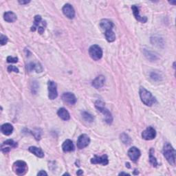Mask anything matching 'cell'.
Returning a JSON list of instances; mask_svg holds the SVG:
<instances>
[{
  "mask_svg": "<svg viewBox=\"0 0 176 176\" xmlns=\"http://www.w3.org/2000/svg\"><path fill=\"white\" fill-rule=\"evenodd\" d=\"M140 97L142 102L147 106H151L156 103V98L153 96L150 92L147 90L145 88L141 87L139 90Z\"/></svg>",
  "mask_w": 176,
  "mask_h": 176,
  "instance_id": "obj_1",
  "label": "cell"
},
{
  "mask_svg": "<svg viewBox=\"0 0 176 176\" xmlns=\"http://www.w3.org/2000/svg\"><path fill=\"white\" fill-rule=\"evenodd\" d=\"M163 154L166 160L171 165H174L175 162V151L170 143L166 142L164 145Z\"/></svg>",
  "mask_w": 176,
  "mask_h": 176,
  "instance_id": "obj_2",
  "label": "cell"
},
{
  "mask_svg": "<svg viewBox=\"0 0 176 176\" xmlns=\"http://www.w3.org/2000/svg\"><path fill=\"white\" fill-rule=\"evenodd\" d=\"M95 107H96V108L98 110V111L100 112L104 115L105 121L106 123L107 124H112L113 121L112 115L111 114V112H110L105 107V103H104L103 101L101 100H96V103H95Z\"/></svg>",
  "mask_w": 176,
  "mask_h": 176,
  "instance_id": "obj_3",
  "label": "cell"
},
{
  "mask_svg": "<svg viewBox=\"0 0 176 176\" xmlns=\"http://www.w3.org/2000/svg\"><path fill=\"white\" fill-rule=\"evenodd\" d=\"M28 165L24 161L18 160L13 164V170L17 175H23L28 171Z\"/></svg>",
  "mask_w": 176,
  "mask_h": 176,
  "instance_id": "obj_4",
  "label": "cell"
},
{
  "mask_svg": "<svg viewBox=\"0 0 176 176\" xmlns=\"http://www.w3.org/2000/svg\"><path fill=\"white\" fill-rule=\"evenodd\" d=\"M89 54L92 59H94V61H98L102 58L103 50L98 45H93L89 47Z\"/></svg>",
  "mask_w": 176,
  "mask_h": 176,
  "instance_id": "obj_5",
  "label": "cell"
},
{
  "mask_svg": "<svg viewBox=\"0 0 176 176\" xmlns=\"http://www.w3.org/2000/svg\"><path fill=\"white\" fill-rule=\"evenodd\" d=\"M47 88H48V97L50 100H54L58 96L57 86L56 83L52 80H49L47 83Z\"/></svg>",
  "mask_w": 176,
  "mask_h": 176,
  "instance_id": "obj_6",
  "label": "cell"
},
{
  "mask_svg": "<svg viewBox=\"0 0 176 176\" xmlns=\"http://www.w3.org/2000/svg\"><path fill=\"white\" fill-rule=\"evenodd\" d=\"M156 136V132L154 128L152 127H148L145 131L142 133V137L143 139L146 141H151L154 139Z\"/></svg>",
  "mask_w": 176,
  "mask_h": 176,
  "instance_id": "obj_7",
  "label": "cell"
},
{
  "mask_svg": "<svg viewBox=\"0 0 176 176\" xmlns=\"http://www.w3.org/2000/svg\"><path fill=\"white\" fill-rule=\"evenodd\" d=\"M89 142H90V138H89V136L86 134H82L77 140V147L80 149H82L87 147Z\"/></svg>",
  "mask_w": 176,
  "mask_h": 176,
  "instance_id": "obj_8",
  "label": "cell"
},
{
  "mask_svg": "<svg viewBox=\"0 0 176 176\" xmlns=\"http://www.w3.org/2000/svg\"><path fill=\"white\" fill-rule=\"evenodd\" d=\"M17 147V143L14 142L13 140L9 139L3 142L2 145L1 149L4 153H8L10 151V148H15Z\"/></svg>",
  "mask_w": 176,
  "mask_h": 176,
  "instance_id": "obj_9",
  "label": "cell"
},
{
  "mask_svg": "<svg viewBox=\"0 0 176 176\" xmlns=\"http://www.w3.org/2000/svg\"><path fill=\"white\" fill-rule=\"evenodd\" d=\"M62 10L64 15L70 19H74V17H75V11H74V9L72 7V6L70 4H65L64 6L63 7Z\"/></svg>",
  "mask_w": 176,
  "mask_h": 176,
  "instance_id": "obj_10",
  "label": "cell"
},
{
  "mask_svg": "<svg viewBox=\"0 0 176 176\" xmlns=\"http://www.w3.org/2000/svg\"><path fill=\"white\" fill-rule=\"evenodd\" d=\"M141 155V151L136 147H132L128 151V156L129 157V158L132 160L133 162H136V161H138Z\"/></svg>",
  "mask_w": 176,
  "mask_h": 176,
  "instance_id": "obj_11",
  "label": "cell"
},
{
  "mask_svg": "<svg viewBox=\"0 0 176 176\" xmlns=\"http://www.w3.org/2000/svg\"><path fill=\"white\" fill-rule=\"evenodd\" d=\"M62 99L65 103L69 105H74L76 103V98L73 93L71 92H65L62 95Z\"/></svg>",
  "mask_w": 176,
  "mask_h": 176,
  "instance_id": "obj_12",
  "label": "cell"
},
{
  "mask_svg": "<svg viewBox=\"0 0 176 176\" xmlns=\"http://www.w3.org/2000/svg\"><path fill=\"white\" fill-rule=\"evenodd\" d=\"M91 163L94 164V165L100 164V165L105 166L107 165H108L109 163L108 157H107V155H103V156L100 157L97 156H94L93 158L91 159Z\"/></svg>",
  "mask_w": 176,
  "mask_h": 176,
  "instance_id": "obj_13",
  "label": "cell"
},
{
  "mask_svg": "<svg viewBox=\"0 0 176 176\" xmlns=\"http://www.w3.org/2000/svg\"><path fill=\"white\" fill-rule=\"evenodd\" d=\"M132 9L133 13V15L136 19L138 22L141 23H146L147 22V18L146 17H142L139 13V7L137 6L136 5H133L132 6Z\"/></svg>",
  "mask_w": 176,
  "mask_h": 176,
  "instance_id": "obj_14",
  "label": "cell"
},
{
  "mask_svg": "<svg viewBox=\"0 0 176 176\" xmlns=\"http://www.w3.org/2000/svg\"><path fill=\"white\" fill-rule=\"evenodd\" d=\"M100 26L101 29H102L104 32H106L107 31L112 30L113 27H114V23H113L110 20L105 19L100 21Z\"/></svg>",
  "mask_w": 176,
  "mask_h": 176,
  "instance_id": "obj_15",
  "label": "cell"
},
{
  "mask_svg": "<svg viewBox=\"0 0 176 176\" xmlns=\"http://www.w3.org/2000/svg\"><path fill=\"white\" fill-rule=\"evenodd\" d=\"M105 76L103 75H100L97 76L96 78L93 80V82H92V85H93L95 88L98 89L103 87L104 84H105Z\"/></svg>",
  "mask_w": 176,
  "mask_h": 176,
  "instance_id": "obj_16",
  "label": "cell"
},
{
  "mask_svg": "<svg viewBox=\"0 0 176 176\" xmlns=\"http://www.w3.org/2000/svg\"><path fill=\"white\" fill-rule=\"evenodd\" d=\"M1 131L3 134L6 136H10L13 132V125L10 123H5L1 127Z\"/></svg>",
  "mask_w": 176,
  "mask_h": 176,
  "instance_id": "obj_17",
  "label": "cell"
},
{
  "mask_svg": "<svg viewBox=\"0 0 176 176\" xmlns=\"http://www.w3.org/2000/svg\"><path fill=\"white\" fill-rule=\"evenodd\" d=\"M63 151L64 152H70L74 150V145L73 142L70 140H66L62 145Z\"/></svg>",
  "mask_w": 176,
  "mask_h": 176,
  "instance_id": "obj_18",
  "label": "cell"
},
{
  "mask_svg": "<svg viewBox=\"0 0 176 176\" xmlns=\"http://www.w3.org/2000/svg\"><path fill=\"white\" fill-rule=\"evenodd\" d=\"M4 19L8 23H13L14 22L17 20V15L11 11H8V12H6L4 14Z\"/></svg>",
  "mask_w": 176,
  "mask_h": 176,
  "instance_id": "obj_19",
  "label": "cell"
},
{
  "mask_svg": "<svg viewBox=\"0 0 176 176\" xmlns=\"http://www.w3.org/2000/svg\"><path fill=\"white\" fill-rule=\"evenodd\" d=\"M57 114L59 116V118H61L63 121H68L70 118L69 112H68L66 109L63 108V107H62V108H60L58 110Z\"/></svg>",
  "mask_w": 176,
  "mask_h": 176,
  "instance_id": "obj_20",
  "label": "cell"
},
{
  "mask_svg": "<svg viewBox=\"0 0 176 176\" xmlns=\"http://www.w3.org/2000/svg\"><path fill=\"white\" fill-rule=\"evenodd\" d=\"M28 150L30 152H31L32 153H33L36 156H37L39 158H43L44 157V153L43 150L40 148H38L37 147H30Z\"/></svg>",
  "mask_w": 176,
  "mask_h": 176,
  "instance_id": "obj_21",
  "label": "cell"
},
{
  "mask_svg": "<svg viewBox=\"0 0 176 176\" xmlns=\"http://www.w3.org/2000/svg\"><path fill=\"white\" fill-rule=\"evenodd\" d=\"M27 70L28 71L36 70L37 72H41L43 71V68L39 63H31L27 65Z\"/></svg>",
  "mask_w": 176,
  "mask_h": 176,
  "instance_id": "obj_22",
  "label": "cell"
},
{
  "mask_svg": "<svg viewBox=\"0 0 176 176\" xmlns=\"http://www.w3.org/2000/svg\"><path fill=\"white\" fill-rule=\"evenodd\" d=\"M104 34L105 35V38L107 41H109V42H113V41H114L116 40V35L112 30H110V31H107L105 32V33Z\"/></svg>",
  "mask_w": 176,
  "mask_h": 176,
  "instance_id": "obj_23",
  "label": "cell"
},
{
  "mask_svg": "<svg viewBox=\"0 0 176 176\" xmlns=\"http://www.w3.org/2000/svg\"><path fill=\"white\" fill-rule=\"evenodd\" d=\"M81 116L82 118H83V120L85 121L88 122V123H92L94 121V116H92L91 114H89L88 112L83 111L81 112Z\"/></svg>",
  "mask_w": 176,
  "mask_h": 176,
  "instance_id": "obj_24",
  "label": "cell"
},
{
  "mask_svg": "<svg viewBox=\"0 0 176 176\" xmlns=\"http://www.w3.org/2000/svg\"><path fill=\"white\" fill-rule=\"evenodd\" d=\"M145 56L147 57L148 59H149V60L151 61H155L156 60V59H158V55L156 53H154L153 52H151L149 50H145Z\"/></svg>",
  "mask_w": 176,
  "mask_h": 176,
  "instance_id": "obj_25",
  "label": "cell"
},
{
  "mask_svg": "<svg viewBox=\"0 0 176 176\" xmlns=\"http://www.w3.org/2000/svg\"><path fill=\"white\" fill-rule=\"evenodd\" d=\"M41 23V17L40 15H36L35 17L34 24L32 26L31 31H35L36 29L39 27V24Z\"/></svg>",
  "mask_w": 176,
  "mask_h": 176,
  "instance_id": "obj_26",
  "label": "cell"
},
{
  "mask_svg": "<svg viewBox=\"0 0 176 176\" xmlns=\"http://www.w3.org/2000/svg\"><path fill=\"white\" fill-rule=\"evenodd\" d=\"M153 153H154V149L151 148L150 149V151H149V162L152 165V166H155V167H156V166L158 165V163L156 158L154 157Z\"/></svg>",
  "mask_w": 176,
  "mask_h": 176,
  "instance_id": "obj_27",
  "label": "cell"
},
{
  "mask_svg": "<svg viewBox=\"0 0 176 176\" xmlns=\"http://www.w3.org/2000/svg\"><path fill=\"white\" fill-rule=\"evenodd\" d=\"M121 140L124 144L127 145H130L131 142H132V139H131L130 137L125 133H123L121 134Z\"/></svg>",
  "mask_w": 176,
  "mask_h": 176,
  "instance_id": "obj_28",
  "label": "cell"
},
{
  "mask_svg": "<svg viewBox=\"0 0 176 176\" xmlns=\"http://www.w3.org/2000/svg\"><path fill=\"white\" fill-rule=\"evenodd\" d=\"M8 41V39L6 36L3 35H1V37H0V43H1L2 46H4L5 44H6Z\"/></svg>",
  "mask_w": 176,
  "mask_h": 176,
  "instance_id": "obj_29",
  "label": "cell"
},
{
  "mask_svg": "<svg viewBox=\"0 0 176 176\" xmlns=\"http://www.w3.org/2000/svg\"><path fill=\"white\" fill-rule=\"evenodd\" d=\"M8 71L9 72H14L18 73L19 72V69L14 65H9L8 67Z\"/></svg>",
  "mask_w": 176,
  "mask_h": 176,
  "instance_id": "obj_30",
  "label": "cell"
},
{
  "mask_svg": "<svg viewBox=\"0 0 176 176\" xmlns=\"http://www.w3.org/2000/svg\"><path fill=\"white\" fill-rule=\"evenodd\" d=\"M39 88V85L37 83V82H33L32 83V93L36 94Z\"/></svg>",
  "mask_w": 176,
  "mask_h": 176,
  "instance_id": "obj_31",
  "label": "cell"
},
{
  "mask_svg": "<svg viewBox=\"0 0 176 176\" xmlns=\"http://www.w3.org/2000/svg\"><path fill=\"white\" fill-rule=\"evenodd\" d=\"M7 62L8 63H17L18 58L17 57H13V56H9L7 57Z\"/></svg>",
  "mask_w": 176,
  "mask_h": 176,
  "instance_id": "obj_32",
  "label": "cell"
},
{
  "mask_svg": "<svg viewBox=\"0 0 176 176\" xmlns=\"http://www.w3.org/2000/svg\"><path fill=\"white\" fill-rule=\"evenodd\" d=\"M151 77L152 79H153L155 80H160V75L158 74H157L156 72H152L151 74Z\"/></svg>",
  "mask_w": 176,
  "mask_h": 176,
  "instance_id": "obj_33",
  "label": "cell"
},
{
  "mask_svg": "<svg viewBox=\"0 0 176 176\" xmlns=\"http://www.w3.org/2000/svg\"><path fill=\"white\" fill-rule=\"evenodd\" d=\"M37 175H47V174L46 172L43 171V170H41L37 174Z\"/></svg>",
  "mask_w": 176,
  "mask_h": 176,
  "instance_id": "obj_34",
  "label": "cell"
},
{
  "mask_svg": "<svg viewBox=\"0 0 176 176\" xmlns=\"http://www.w3.org/2000/svg\"><path fill=\"white\" fill-rule=\"evenodd\" d=\"M31 2L30 1H19V3L20 4H28V3H30Z\"/></svg>",
  "mask_w": 176,
  "mask_h": 176,
  "instance_id": "obj_35",
  "label": "cell"
},
{
  "mask_svg": "<svg viewBox=\"0 0 176 176\" xmlns=\"http://www.w3.org/2000/svg\"><path fill=\"white\" fill-rule=\"evenodd\" d=\"M83 174V171H82V170H79L78 172L76 173V174L78 175H82Z\"/></svg>",
  "mask_w": 176,
  "mask_h": 176,
  "instance_id": "obj_36",
  "label": "cell"
},
{
  "mask_svg": "<svg viewBox=\"0 0 176 176\" xmlns=\"http://www.w3.org/2000/svg\"><path fill=\"white\" fill-rule=\"evenodd\" d=\"M119 175H129V174H127V173H124V172H121L119 174Z\"/></svg>",
  "mask_w": 176,
  "mask_h": 176,
  "instance_id": "obj_37",
  "label": "cell"
},
{
  "mask_svg": "<svg viewBox=\"0 0 176 176\" xmlns=\"http://www.w3.org/2000/svg\"><path fill=\"white\" fill-rule=\"evenodd\" d=\"M169 3H170V4H174V5H175V3H176V2H175H175H170Z\"/></svg>",
  "mask_w": 176,
  "mask_h": 176,
  "instance_id": "obj_38",
  "label": "cell"
},
{
  "mask_svg": "<svg viewBox=\"0 0 176 176\" xmlns=\"http://www.w3.org/2000/svg\"><path fill=\"white\" fill-rule=\"evenodd\" d=\"M70 175V174H67V173H65V174H63V175Z\"/></svg>",
  "mask_w": 176,
  "mask_h": 176,
  "instance_id": "obj_39",
  "label": "cell"
}]
</instances>
